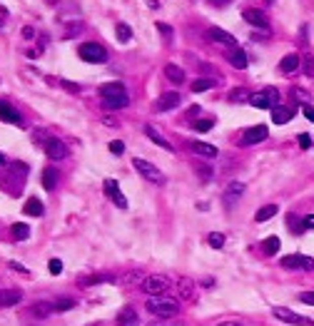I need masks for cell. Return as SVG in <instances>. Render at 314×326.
<instances>
[{"label": "cell", "mask_w": 314, "mask_h": 326, "mask_svg": "<svg viewBox=\"0 0 314 326\" xmlns=\"http://www.w3.org/2000/svg\"><path fill=\"white\" fill-rule=\"evenodd\" d=\"M100 97H102V105H105L108 110H125V107L130 105V95H127L125 85H120V83H108V85H102V88H100Z\"/></svg>", "instance_id": "6da1fadb"}, {"label": "cell", "mask_w": 314, "mask_h": 326, "mask_svg": "<svg viewBox=\"0 0 314 326\" xmlns=\"http://www.w3.org/2000/svg\"><path fill=\"white\" fill-rule=\"evenodd\" d=\"M147 311L152 316H157V319H172V316L180 314V301L172 297H165V294L162 297H150Z\"/></svg>", "instance_id": "7a4b0ae2"}, {"label": "cell", "mask_w": 314, "mask_h": 326, "mask_svg": "<svg viewBox=\"0 0 314 326\" xmlns=\"http://www.w3.org/2000/svg\"><path fill=\"white\" fill-rule=\"evenodd\" d=\"M170 287H172V281L165 274H150V276H145V281L140 284V289H143L147 297H162V294H167Z\"/></svg>", "instance_id": "3957f363"}, {"label": "cell", "mask_w": 314, "mask_h": 326, "mask_svg": "<svg viewBox=\"0 0 314 326\" xmlns=\"http://www.w3.org/2000/svg\"><path fill=\"white\" fill-rule=\"evenodd\" d=\"M132 165H135V170L143 175L150 184H157V187H162V184H167V177H165V172L162 170H157L152 162H147V159H143V157H135L132 159Z\"/></svg>", "instance_id": "277c9868"}, {"label": "cell", "mask_w": 314, "mask_h": 326, "mask_svg": "<svg viewBox=\"0 0 314 326\" xmlns=\"http://www.w3.org/2000/svg\"><path fill=\"white\" fill-rule=\"evenodd\" d=\"M277 100H280V95H277L274 88L259 90V92H252V95H250V105L257 107V110H272V107H277V105H280Z\"/></svg>", "instance_id": "5b68a950"}, {"label": "cell", "mask_w": 314, "mask_h": 326, "mask_svg": "<svg viewBox=\"0 0 314 326\" xmlns=\"http://www.w3.org/2000/svg\"><path fill=\"white\" fill-rule=\"evenodd\" d=\"M282 267L289 269V271H312L314 259L312 257H304V254H287L282 259Z\"/></svg>", "instance_id": "8992f818"}, {"label": "cell", "mask_w": 314, "mask_h": 326, "mask_svg": "<svg viewBox=\"0 0 314 326\" xmlns=\"http://www.w3.org/2000/svg\"><path fill=\"white\" fill-rule=\"evenodd\" d=\"M78 55L83 60H87V62H105L108 60V50L102 45H97V43H85V45H80Z\"/></svg>", "instance_id": "52a82bcc"}, {"label": "cell", "mask_w": 314, "mask_h": 326, "mask_svg": "<svg viewBox=\"0 0 314 326\" xmlns=\"http://www.w3.org/2000/svg\"><path fill=\"white\" fill-rule=\"evenodd\" d=\"M272 314H274L280 321H285V324H292V326H312V321H309V319L299 316L297 311H292V309H287V306H274V309H272Z\"/></svg>", "instance_id": "ba28073f"}, {"label": "cell", "mask_w": 314, "mask_h": 326, "mask_svg": "<svg viewBox=\"0 0 314 326\" xmlns=\"http://www.w3.org/2000/svg\"><path fill=\"white\" fill-rule=\"evenodd\" d=\"M267 135H269L267 125H255V127H250V130L242 135V147H252V145L264 142V140H267Z\"/></svg>", "instance_id": "9c48e42d"}, {"label": "cell", "mask_w": 314, "mask_h": 326, "mask_svg": "<svg viewBox=\"0 0 314 326\" xmlns=\"http://www.w3.org/2000/svg\"><path fill=\"white\" fill-rule=\"evenodd\" d=\"M43 149H45V154L50 157V159H65L67 157V145L62 142V140H57V137H48L45 142H43Z\"/></svg>", "instance_id": "30bf717a"}, {"label": "cell", "mask_w": 314, "mask_h": 326, "mask_svg": "<svg viewBox=\"0 0 314 326\" xmlns=\"http://www.w3.org/2000/svg\"><path fill=\"white\" fill-rule=\"evenodd\" d=\"M102 189H105V194H108L120 209H127V197L120 192V184H117L115 179H105V182H102Z\"/></svg>", "instance_id": "8fae6325"}, {"label": "cell", "mask_w": 314, "mask_h": 326, "mask_svg": "<svg viewBox=\"0 0 314 326\" xmlns=\"http://www.w3.org/2000/svg\"><path fill=\"white\" fill-rule=\"evenodd\" d=\"M242 194H245V184L242 182H229L227 187H225V192H222V202L227 207H234L242 199Z\"/></svg>", "instance_id": "7c38bea8"}, {"label": "cell", "mask_w": 314, "mask_h": 326, "mask_svg": "<svg viewBox=\"0 0 314 326\" xmlns=\"http://www.w3.org/2000/svg\"><path fill=\"white\" fill-rule=\"evenodd\" d=\"M180 102H182L180 92H165V95H160V97H157V102H155V112H170V110H175Z\"/></svg>", "instance_id": "4fadbf2b"}, {"label": "cell", "mask_w": 314, "mask_h": 326, "mask_svg": "<svg viewBox=\"0 0 314 326\" xmlns=\"http://www.w3.org/2000/svg\"><path fill=\"white\" fill-rule=\"evenodd\" d=\"M0 119H3V122H10V125H23L20 112H18L10 102H3V100H0Z\"/></svg>", "instance_id": "5bb4252c"}, {"label": "cell", "mask_w": 314, "mask_h": 326, "mask_svg": "<svg viewBox=\"0 0 314 326\" xmlns=\"http://www.w3.org/2000/svg\"><path fill=\"white\" fill-rule=\"evenodd\" d=\"M207 35H210L215 43H220V45H227L229 50H232V48H237V40H234V35L225 32L222 28H210V30H207Z\"/></svg>", "instance_id": "9a60e30c"}, {"label": "cell", "mask_w": 314, "mask_h": 326, "mask_svg": "<svg viewBox=\"0 0 314 326\" xmlns=\"http://www.w3.org/2000/svg\"><path fill=\"white\" fill-rule=\"evenodd\" d=\"M242 18H245V20H247L250 25H255V28H267V25H269L267 15H264L262 10H255V8L245 10V13H242Z\"/></svg>", "instance_id": "2e32d148"}, {"label": "cell", "mask_w": 314, "mask_h": 326, "mask_svg": "<svg viewBox=\"0 0 314 326\" xmlns=\"http://www.w3.org/2000/svg\"><path fill=\"white\" fill-rule=\"evenodd\" d=\"M115 324L117 326H137L140 324V319H137V314H135V309H132V306H125V309L117 314Z\"/></svg>", "instance_id": "e0dca14e"}, {"label": "cell", "mask_w": 314, "mask_h": 326, "mask_svg": "<svg viewBox=\"0 0 314 326\" xmlns=\"http://www.w3.org/2000/svg\"><path fill=\"white\" fill-rule=\"evenodd\" d=\"M23 301V292L20 289H3L0 292V306H15Z\"/></svg>", "instance_id": "ac0fdd59"}, {"label": "cell", "mask_w": 314, "mask_h": 326, "mask_svg": "<svg viewBox=\"0 0 314 326\" xmlns=\"http://www.w3.org/2000/svg\"><path fill=\"white\" fill-rule=\"evenodd\" d=\"M292 117H294V110H292V107H285V105L272 107V122H274V125H285V122H289Z\"/></svg>", "instance_id": "d6986e66"}, {"label": "cell", "mask_w": 314, "mask_h": 326, "mask_svg": "<svg viewBox=\"0 0 314 326\" xmlns=\"http://www.w3.org/2000/svg\"><path fill=\"white\" fill-rule=\"evenodd\" d=\"M299 65H302V60H299V55H285V58L280 60V70L285 72V75H292V72H297L299 70Z\"/></svg>", "instance_id": "ffe728a7"}, {"label": "cell", "mask_w": 314, "mask_h": 326, "mask_svg": "<svg viewBox=\"0 0 314 326\" xmlns=\"http://www.w3.org/2000/svg\"><path fill=\"white\" fill-rule=\"evenodd\" d=\"M145 135H147V137H150L155 145H160L162 149H167V152H175V147H172L170 142H167V140H165V137H162V135H160L155 127H152V125H145Z\"/></svg>", "instance_id": "44dd1931"}, {"label": "cell", "mask_w": 314, "mask_h": 326, "mask_svg": "<svg viewBox=\"0 0 314 326\" xmlns=\"http://www.w3.org/2000/svg\"><path fill=\"white\" fill-rule=\"evenodd\" d=\"M227 60L237 67V70H245V67H247V55H245L242 48H232V50L227 53Z\"/></svg>", "instance_id": "7402d4cb"}, {"label": "cell", "mask_w": 314, "mask_h": 326, "mask_svg": "<svg viewBox=\"0 0 314 326\" xmlns=\"http://www.w3.org/2000/svg\"><path fill=\"white\" fill-rule=\"evenodd\" d=\"M165 77H167V80H172L175 85H180V83H185V70H182L180 65L170 62V65H165Z\"/></svg>", "instance_id": "603a6c76"}, {"label": "cell", "mask_w": 314, "mask_h": 326, "mask_svg": "<svg viewBox=\"0 0 314 326\" xmlns=\"http://www.w3.org/2000/svg\"><path fill=\"white\" fill-rule=\"evenodd\" d=\"M57 179H60V175H57L55 167H48L45 172H43V187L48 189V192H53L57 187Z\"/></svg>", "instance_id": "cb8c5ba5"}, {"label": "cell", "mask_w": 314, "mask_h": 326, "mask_svg": "<svg viewBox=\"0 0 314 326\" xmlns=\"http://www.w3.org/2000/svg\"><path fill=\"white\" fill-rule=\"evenodd\" d=\"M192 152H197L202 157H217V147L215 145H207V142H192Z\"/></svg>", "instance_id": "d4e9b609"}, {"label": "cell", "mask_w": 314, "mask_h": 326, "mask_svg": "<svg viewBox=\"0 0 314 326\" xmlns=\"http://www.w3.org/2000/svg\"><path fill=\"white\" fill-rule=\"evenodd\" d=\"M55 311V304H48V301H38L35 306H32V316H38V319H45L48 314H53Z\"/></svg>", "instance_id": "484cf974"}, {"label": "cell", "mask_w": 314, "mask_h": 326, "mask_svg": "<svg viewBox=\"0 0 314 326\" xmlns=\"http://www.w3.org/2000/svg\"><path fill=\"white\" fill-rule=\"evenodd\" d=\"M177 289H180V297L182 299H192L195 297V284H192L190 279H185V276L177 281Z\"/></svg>", "instance_id": "4316f807"}, {"label": "cell", "mask_w": 314, "mask_h": 326, "mask_svg": "<svg viewBox=\"0 0 314 326\" xmlns=\"http://www.w3.org/2000/svg\"><path fill=\"white\" fill-rule=\"evenodd\" d=\"M23 212H25V214H30V217H40L45 209H43V202H40V199H35V197H32V199H28V202H25Z\"/></svg>", "instance_id": "83f0119b"}, {"label": "cell", "mask_w": 314, "mask_h": 326, "mask_svg": "<svg viewBox=\"0 0 314 326\" xmlns=\"http://www.w3.org/2000/svg\"><path fill=\"white\" fill-rule=\"evenodd\" d=\"M100 281H115V276H110V274H95V276H83V279H80V287H92V284H100Z\"/></svg>", "instance_id": "f1b7e54d"}, {"label": "cell", "mask_w": 314, "mask_h": 326, "mask_svg": "<svg viewBox=\"0 0 314 326\" xmlns=\"http://www.w3.org/2000/svg\"><path fill=\"white\" fill-rule=\"evenodd\" d=\"M277 212H280V209H277V205H267V207L257 209L255 219H257V222H267V219H272V217H274Z\"/></svg>", "instance_id": "f546056e"}, {"label": "cell", "mask_w": 314, "mask_h": 326, "mask_svg": "<svg viewBox=\"0 0 314 326\" xmlns=\"http://www.w3.org/2000/svg\"><path fill=\"white\" fill-rule=\"evenodd\" d=\"M262 249H264V254H267V257L277 254V252H280V239L277 237H267L264 241H262Z\"/></svg>", "instance_id": "4dcf8cb0"}, {"label": "cell", "mask_w": 314, "mask_h": 326, "mask_svg": "<svg viewBox=\"0 0 314 326\" xmlns=\"http://www.w3.org/2000/svg\"><path fill=\"white\" fill-rule=\"evenodd\" d=\"M28 237H30V227H28V224H23V222L13 224V239L23 241V239H28Z\"/></svg>", "instance_id": "1f68e13d"}, {"label": "cell", "mask_w": 314, "mask_h": 326, "mask_svg": "<svg viewBox=\"0 0 314 326\" xmlns=\"http://www.w3.org/2000/svg\"><path fill=\"white\" fill-rule=\"evenodd\" d=\"M115 35H117V40H120V43H127V40L132 37V28H130V25H125V23H117Z\"/></svg>", "instance_id": "d6a6232c"}, {"label": "cell", "mask_w": 314, "mask_h": 326, "mask_svg": "<svg viewBox=\"0 0 314 326\" xmlns=\"http://www.w3.org/2000/svg\"><path fill=\"white\" fill-rule=\"evenodd\" d=\"M250 95L252 92H247L245 88H237L229 92V102H250Z\"/></svg>", "instance_id": "836d02e7"}, {"label": "cell", "mask_w": 314, "mask_h": 326, "mask_svg": "<svg viewBox=\"0 0 314 326\" xmlns=\"http://www.w3.org/2000/svg\"><path fill=\"white\" fill-rule=\"evenodd\" d=\"M212 88H215V83L207 80V77H200V80L192 83V92H204V90H212Z\"/></svg>", "instance_id": "e575fe53"}, {"label": "cell", "mask_w": 314, "mask_h": 326, "mask_svg": "<svg viewBox=\"0 0 314 326\" xmlns=\"http://www.w3.org/2000/svg\"><path fill=\"white\" fill-rule=\"evenodd\" d=\"M207 241H210V247H212V249H222V247H225V234L212 232V234L207 237Z\"/></svg>", "instance_id": "d590c367"}, {"label": "cell", "mask_w": 314, "mask_h": 326, "mask_svg": "<svg viewBox=\"0 0 314 326\" xmlns=\"http://www.w3.org/2000/svg\"><path fill=\"white\" fill-rule=\"evenodd\" d=\"M125 284H143L145 281V274L143 271H130V274H125V279H122Z\"/></svg>", "instance_id": "8d00e7d4"}, {"label": "cell", "mask_w": 314, "mask_h": 326, "mask_svg": "<svg viewBox=\"0 0 314 326\" xmlns=\"http://www.w3.org/2000/svg\"><path fill=\"white\" fill-rule=\"evenodd\" d=\"M70 309H75V299H60V301H55V311H70Z\"/></svg>", "instance_id": "74e56055"}, {"label": "cell", "mask_w": 314, "mask_h": 326, "mask_svg": "<svg viewBox=\"0 0 314 326\" xmlns=\"http://www.w3.org/2000/svg\"><path fill=\"white\" fill-rule=\"evenodd\" d=\"M302 67H304V75L314 77V55H304V60H302Z\"/></svg>", "instance_id": "f35d334b"}, {"label": "cell", "mask_w": 314, "mask_h": 326, "mask_svg": "<svg viewBox=\"0 0 314 326\" xmlns=\"http://www.w3.org/2000/svg\"><path fill=\"white\" fill-rule=\"evenodd\" d=\"M292 97H294L297 102H309V92L302 88H292Z\"/></svg>", "instance_id": "ab89813d"}, {"label": "cell", "mask_w": 314, "mask_h": 326, "mask_svg": "<svg viewBox=\"0 0 314 326\" xmlns=\"http://www.w3.org/2000/svg\"><path fill=\"white\" fill-rule=\"evenodd\" d=\"M195 130L197 132H210L212 130V119H197L195 122Z\"/></svg>", "instance_id": "60d3db41"}, {"label": "cell", "mask_w": 314, "mask_h": 326, "mask_svg": "<svg viewBox=\"0 0 314 326\" xmlns=\"http://www.w3.org/2000/svg\"><path fill=\"white\" fill-rule=\"evenodd\" d=\"M297 142H299V147H302V149H309V147H312V137H309L307 132H302V135L297 137Z\"/></svg>", "instance_id": "b9f144b4"}, {"label": "cell", "mask_w": 314, "mask_h": 326, "mask_svg": "<svg viewBox=\"0 0 314 326\" xmlns=\"http://www.w3.org/2000/svg\"><path fill=\"white\" fill-rule=\"evenodd\" d=\"M48 269H50V274H60V271H62V262H60V259H50V262H48Z\"/></svg>", "instance_id": "7bdbcfd3"}, {"label": "cell", "mask_w": 314, "mask_h": 326, "mask_svg": "<svg viewBox=\"0 0 314 326\" xmlns=\"http://www.w3.org/2000/svg\"><path fill=\"white\" fill-rule=\"evenodd\" d=\"M110 152H113V154H122V152H125V142L113 140V142H110Z\"/></svg>", "instance_id": "ee69618b"}, {"label": "cell", "mask_w": 314, "mask_h": 326, "mask_svg": "<svg viewBox=\"0 0 314 326\" xmlns=\"http://www.w3.org/2000/svg\"><path fill=\"white\" fill-rule=\"evenodd\" d=\"M299 301H302V304H309V306H314V292H302V294H299Z\"/></svg>", "instance_id": "f6af8a7d"}, {"label": "cell", "mask_w": 314, "mask_h": 326, "mask_svg": "<svg viewBox=\"0 0 314 326\" xmlns=\"http://www.w3.org/2000/svg\"><path fill=\"white\" fill-rule=\"evenodd\" d=\"M80 30H83V25H80V23H75L73 28H67V30H65V37H75V35L80 32Z\"/></svg>", "instance_id": "bcb514c9"}, {"label": "cell", "mask_w": 314, "mask_h": 326, "mask_svg": "<svg viewBox=\"0 0 314 326\" xmlns=\"http://www.w3.org/2000/svg\"><path fill=\"white\" fill-rule=\"evenodd\" d=\"M197 175H200L202 179H210V177H212V170H210V167H202V165H197Z\"/></svg>", "instance_id": "7dc6e473"}, {"label": "cell", "mask_w": 314, "mask_h": 326, "mask_svg": "<svg viewBox=\"0 0 314 326\" xmlns=\"http://www.w3.org/2000/svg\"><path fill=\"white\" fill-rule=\"evenodd\" d=\"M60 85H62V88H65V90H70V92H80V88H78L75 83H67V80H62Z\"/></svg>", "instance_id": "c3c4849f"}, {"label": "cell", "mask_w": 314, "mask_h": 326, "mask_svg": "<svg viewBox=\"0 0 314 326\" xmlns=\"http://www.w3.org/2000/svg\"><path fill=\"white\" fill-rule=\"evenodd\" d=\"M304 229H314V214H309V217H304Z\"/></svg>", "instance_id": "681fc988"}, {"label": "cell", "mask_w": 314, "mask_h": 326, "mask_svg": "<svg viewBox=\"0 0 314 326\" xmlns=\"http://www.w3.org/2000/svg\"><path fill=\"white\" fill-rule=\"evenodd\" d=\"M304 117H307V119H312V122H314V107H309V105H304Z\"/></svg>", "instance_id": "f907efd6"}, {"label": "cell", "mask_w": 314, "mask_h": 326, "mask_svg": "<svg viewBox=\"0 0 314 326\" xmlns=\"http://www.w3.org/2000/svg\"><path fill=\"white\" fill-rule=\"evenodd\" d=\"M10 269H15V271H20V274H28V269H25V267H20L18 262H10Z\"/></svg>", "instance_id": "816d5d0a"}, {"label": "cell", "mask_w": 314, "mask_h": 326, "mask_svg": "<svg viewBox=\"0 0 314 326\" xmlns=\"http://www.w3.org/2000/svg\"><path fill=\"white\" fill-rule=\"evenodd\" d=\"M157 30H160V32H162V35H172V30L167 28V25H165V23H157Z\"/></svg>", "instance_id": "f5cc1de1"}, {"label": "cell", "mask_w": 314, "mask_h": 326, "mask_svg": "<svg viewBox=\"0 0 314 326\" xmlns=\"http://www.w3.org/2000/svg\"><path fill=\"white\" fill-rule=\"evenodd\" d=\"M23 37H35V30H32V28H23Z\"/></svg>", "instance_id": "db71d44e"}, {"label": "cell", "mask_w": 314, "mask_h": 326, "mask_svg": "<svg viewBox=\"0 0 314 326\" xmlns=\"http://www.w3.org/2000/svg\"><path fill=\"white\" fill-rule=\"evenodd\" d=\"M147 5H150L152 10H157V8H160V0H147Z\"/></svg>", "instance_id": "11a10c76"}, {"label": "cell", "mask_w": 314, "mask_h": 326, "mask_svg": "<svg viewBox=\"0 0 314 326\" xmlns=\"http://www.w3.org/2000/svg\"><path fill=\"white\" fill-rule=\"evenodd\" d=\"M217 326H245V324H239V321H222V324H217Z\"/></svg>", "instance_id": "9f6ffc18"}, {"label": "cell", "mask_w": 314, "mask_h": 326, "mask_svg": "<svg viewBox=\"0 0 314 326\" xmlns=\"http://www.w3.org/2000/svg\"><path fill=\"white\" fill-rule=\"evenodd\" d=\"M105 125H108V127H117V119H113V117H108V119H105Z\"/></svg>", "instance_id": "6f0895ef"}, {"label": "cell", "mask_w": 314, "mask_h": 326, "mask_svg": "<svg viewBox=\"0 0 314 326\" xmlns=\"http://www.w3.org/2000/svg\"><path fill=\"white\" fill-rule=\"evenodd\" d=\"M3 165H5V157H3V154H0V167H3Z\"/></svg>", "instance_id": "680465c9"}, {"label": "cell", "mask_w": 314, "mask_h": 326, "mask_svg": "<svg viewBox=\"0 0 314 326\" xmlns=\"http://www.w3.org/2000/svg\"><path fill=\"white\" fill-rule=\"evenodd\" d=\"M152 326H172V324H152Z\"/></svg>", "instance_id": "91938a15"}, {"label": "cell", "mask_w": 314, "mask_h": 326, "mask_svg": "<svg viewBox=\"0 0 314 326\" xmlns=\"http://www.w3.org/2000/svg\"><path fill=\"white\" fill-rule=\"evenodd\" d=\"M269 3H274V0H269Z\"/></svg>", "instance_id": "94428289"}]
</instances>
